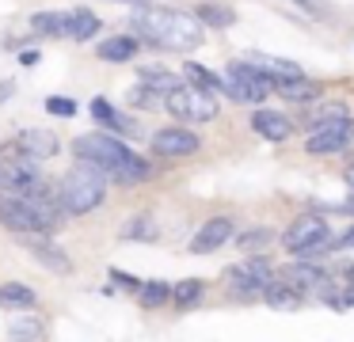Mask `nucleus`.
<instances>
[{"mask_svg":"<svg viewBox=\"0 0 354 342\" xmlns=\"http://www.w3.org/2000/svg\"><path fill=\"white\" fill-rule=\"evenodd\" d=\"M138 46L141 38L138 35H118V38H107V42H100V57L103 61H115V65H122V61H133L138 57Z\"/></svg>","mask_w":354,"mask_h":342,"instance_id":"obj_13","label":"nucleus"},{"mask_svg":"<svg viewBox=\"0 0 354 342\" xmlns=\"http://www.w3.org/2000/svg\"><path fill=\"white\" fill-rule=\"evenodd\" d=\"M95 30H100V19H95V12H88V8H77V12H69V38H73V42H88Z\"/></svg>","mask_w":354,"mask_h":342,"instance_id":"obj_19","label":"nucleus"},{"mask_svg":"<svg viewBox=\"0 0 354 342\" xmlns=\"http://www.w3.org/2000/svg\"><path fill=\"white\" fill-rule=\"evenodd\" d=\"M8 95H12V84H8V80H0V103H4Z\"/></svg>","mask_w":354,"mask_h":342,"instance_id":"obj_32","label":"nucleus"},{"mask_svg":"<svg viewBox=\"0 0 354 342\" xmlns=\"http://www.w3.org/2000/svg\"><path fill=\"white\" fill-rule=\"evenodd\" d=\"M149 175H153V164H149V160H141V156H130V164L118 171V179H122V182H145Z\"/></svg>","mask_w":354,"mask_h":342,"instance_id":"obj_26","label":"nucleus"},{"mask_svg":"<svg viewBox=\"0 0 354 342\" xmlns=\"http://www.w3.org/2000/svg\"><path fill=\"white\" fill-rule=\"evenodd\" d=\"M122 240H156V220L153 217H133L122 225Z\"/></svg>","mask_w":354,"mask_h":342,"instance_id":"obj_23","label":"nucleus"},{"mask_svg":"<svg viewBox=\"0 0 354 342\" xmlns=\"http://www.w3.org/2000/svg\"><path fill=\"white\" fill-rule=\"evenodd\" d=\"M229 281H232V289H236V293H267V285H270V263L263 255L244 258V263H236L229 270Z\"/></svg>","mask_w":354,"mask_h":342,"instance_id":"obj_8","label":"nucleus"},{"mask_svg":"<svg viewBox=\"0 0 354 342\" xmlns=\"http://www.w3.org/2000/svg\"><path fill=\"white\" fill-rule=\"evenodd\" d=\"M351 141H354V122L351 118H343V122H320V126L308 129L305 149L313 152V156H331V152H343Z\"/></svg>","mask_w":354,"mask_h":342,"instance_id":"obj_6","label":"nucleus"},{"mask_svg":"<svg viewBox=\"0 0 354 342\" xmlns=\"http://www.w3.org/2000/svg\"><path fill=\"white\" fill-rule=\"evenodd\" d=\"M274 91H278V95H286V99H293V103H308V99L320 95V84L308 80V76H293V80H278Z\"/></svg>","mask_w":354,"mask_h":342,"instance_id":"obj_16","label":"nucleus"},{"mask_svg":"<svg viewBox=\"0 0 354 342\" xmlns=\"http://www.w3.org/2000/svg\"><path fill=\"white\" fill-rule=\"evenodd\" d=\"M263 301H267L270 308H278V312H293L301 304V289L290 285V281H270L267 293H263Z\"/></svg>","mask_w":354,"mask_h":342,"instance_id":"obj_15","label":"nucleus"},{"mask_svg":"<svg viewBox=\"0 0 354 342\" xmlns=\"http://www.w3.org/2000/svg\"><path fill=\"white\" fill-rule=\"evenodd\" d=\"M16 149L24 152L27 160H35V164H39V160L54 156L62 144H57V137L50 133V129H24V133H19V141H16Z\"/></svg>","mask_w":354,"mask_h":342,"instance_id":"obj_11","label":"nucleus"},{"mask_svg":"<svg viewBox=\"0 0 354 342\" xmlns=\"http://www.w3.org/2000/svg\"><path fill=\"white\" fill-rule=\"evenodd\" d=\"M138 38L153 42L156 50H194L202 42V19L187 12H164V8H138L133 12Z\"/></svg>","mask_w":354,"mask_h":342,"instance_id":"obj_1","label":"nucleus"},{"mask_svg":"<svg viewBox=\"0 0 354 342\" xmlns=\"http://www.w3.org/2000/svg\"><path fill=\"white\" fill-rule=\"evenodd\" d=\"M202 293H206V281H179L176 285V293H171V301L179 304V308H191V304H198L202 301Z\"/></svg>","mask_w":354,"mask_h":342,"instance_id":"obj_21","label":"nucleus"},{"mask_svg":"<svg viewBox=\"0 0 354 342\" xmlns=\"http://www.w3.org/2000/svg\"><path fill=\"white\" fill-rule=\"evenodd\" d=\"M92 114H95V122L100 126H111V129H126V118H118V111L107 103V99H95L92 103Z\"/></svg>","mask_w":354,"mask_h":342,"instance_id":"obj_25","label":"nucleus"},{"mask_svg":"<svg viewBox=\"0 0 354 342\" xmlns=\"http://www.w3.org/2000/svg\"><path fill=\"white\" fill-rule=\"evenodd\" d=\"M252 129L263 137V141H286L293 129V122L286 118L282 111H267V106H259V111H252Z\"/></svg>","mask_w":354,"mask_h":342,"instance_id":"obj_12","label":"nucleus"},{"mask_svg":"<svg viewBox=\"0 0 354 342\" xmlns=\"http://www.w3.org/2000/svg\"><path fill=\"white\" fill-rule=\"evenodd\" d=\"M346 187H354V167H346Z\"/></svg>","mask_w":354,"mask_h":342,"instance_id":"obj_33","label":"nucleus"},{"mask_svg":"<svg viewBox=\"0 0 354 342\" xmlns=\"http://www.w3.org/2000/svg\"><path fill=\"white\" fill-rule=\"evenodd\" d=\"M31 251L42 258V263L50 266V270H57V274H69V258H65V251L62 247H54L50 240H42V243H31Z\"/></svg>","mask_w":354,"mask_h":342,"instance_id":"obj_20","label":"nucleus"},{"mask_svg":"<svg viewBox=\"0 0 354 342\" xmlns=\"http://www.w3.org/2000/svg\"><path fill=\"white\" fill-rule=\"evenodd\" d=\"M183 76H187V80H191L194 84V88H221V76H214V73H209V68H202V65H194V61H191V65H187L183 68Z\"/></svg>","mask_w":354,"mask_h":342,"instance_id":"obj_27","label":"nucleus"},{"mask_svg":"<svg viewBox=\"0 0 354 342\" xmlns=\"http://www.w3.org/2000/svg\"><path fill=\"white\" fill-rule=\"evenodd\" d=\"M35 289L24 285V281H8V285H0V308H35Z\"/></svg>","mask_w":354,"mask_h":342,"instance_id":"obj_18","label":"nucleus"},{"mask_svg":"<svg viewBox=\"0 0 354 342\" xmlns=\"http://www.w3.org/2000/svg\"><path fill=\"white\" fill-rule=\"evenodd\" d=\"M267 240H270V228H248V236H240V243H244L248 251H252V247H263Z\"/></svg>","mask_w":354,"mask_h":342,"instance_id":"obj_30","label":"nucleus"},{"mask_svg":"<svg viewBox=\"0 0 354 342\" xmlns=\"http://www.w3.org/2000/svg\"><path fill=\"white\" fill-rule=\"evenodd\" d=\"M252 61L255 68H259L267 80H293V76H301V68L293 65V61H282V57H267V53H252Z\"/></svg>","mask_w":354,"mask_h":342,"instance_id":"obj_14","label":"nucleus"},{"mask_svg":"<svg viewBox=\"0 0 354 342\" xmlns=\"http://www.w3.org/2000/svg\"><path fill=\"white\" fill-rule=\"evenodd\" d=\"M164 106H168V114H176L179 122H214L217 118V99L209 95L206 88H194V84L176 88L164 99Z\"/></svg>","mask_w":354,"mask_h":342,"instance_id":"obj_5","label":"nucleus"},{"mask_svg":"<svg viewBox=\"0 0 354 342\" xmlns=\"http://www.w3.org/2000/svg\"><path fill=\"white\" fill-rule=\"evenodd\" d=\"M194 15H198V19H206L209 27H229V23L236 19V15H232L229 8H221V4H198V12H194Z\"/></svg>","mask_w":354,"mask_h":342,"instance_id":"obj_24","label":"nucleus"},{"mask_svg":"<svg viewBox=\"0 0 354 342\" xmlns=\"http://www.w3.org/2000/svg\"><path fill=\"white\" fill-rule=\"evenodd\" d=\"M331 240H335V236H331L328 220H324L316 209L301 213V217L282 232V247L293 251V255H316V251H328Z\"/></svg>","mask_w":354,"mask_h":342,"instance_id":"obj_3","label":"nucleus"},{"mask_svg":"<svg viewBox=\"0 0 354 342\" xmlns=\"http://www.w3.org/2000/svg\"><path fill=\"white\" fill-rule=\"evenodd\" d=\"M46 111L57 114V118H73V114H77V103H73V99H65V95H50L46 99Z\"/></svg>","mask_w":354,"mask_h":342,"instance_id":"obj_29","label":"nucleus"},{"mask_svg":"<svg viewBox=\"0 0 354 342\" xmlns=\"http://www.w3.org/2000/svg\"><path fill=\"white\" fill-rule=\"evenodd\" d=\"M171 293H176V285H164V281H145V285H141V304H145V308H160L164 301H171Z\"/></svg>","mask_w":354,"mask_h":342,"instance_id":"obj_22","label":"nucleus"},{"mask_svg":"<svg viewBox=\"0 0 354 342\" xmlns=\"http://www.w3.org/2000/svg\"><path fill=\"white\" fill-rule=\"evenodd\" d=\"M73 152H77L80 160H88V164H100L103 171H122V167L130 164V156H133V152L126 149L118 137H111V133H88V137H80V141L73 144Z\"/></svg>","mask_w":354,"mask_h":342,"instance_id":"obj_4","label":"nucleus"},{"mask_svg":"<svg viewBox=\"0 0 354 342\" xmlns=\"http://www.w3.org/2000/svg\"><path fill=\"white\" fill-rule=\"evenodd\" d=\"M0 225L12 228V232H19V236H42V240L50 236L46 228L39 225V217L31 213V205H27L24 194H4L0 198Z\"/></svg>","mask_w":354,"mask_h":342,"instance_id":"obj_7","label":"nucleus"},{"mask_svg":"<svg viewBox=\"0 0 354 342\" xmlns=\"http://www.w3.org/2000/svg\"><path fill=\"white\" fill-rule=\"evenodd\" d=\"M331 247H335V251H346V247H354V228H346L343 236H335V240H331Z\"/></svg>","mask_w":354,"mask_h":342,"instance_id":"obj_31","label":"nucleus"},{"mask_svg":"<svg viewBox=\"0 0 354 342\" xmlns=\"http://www.w3.org/2000/svg\"><path fill=\"white\" fill-rule=\"evenodd\" d=\"M39 334H42V319H19L16 327H8L12 342H35Z\"/></svg>","mask_w":354,"mask_h":342,"instance_id":"obj_28","label":"nucleus"},{"mask_svg":"<svg viewBox=\"0 0 354 342\" xmlns=\"http://www.w3.org/2000/svg\"><path fill=\"white\" fill-rule=\"evenodd\" d=\"M31 27L50 38H69V12H39L31 15Z\"/></svg>","mask_w":354,"mask_h":342,"instance_id":"obj_17","label":"nucleus"},{"mask_svg":"<svg viewBox=\"0 0 354 342\" xmlns=\"http://www.w3.org/2000/svg\"><path fill=\"white\" fill-rule=\"evenodd\" d=\"M103 194H107V171H103L100 164L80 160V167H73V171L62 179V194H57V202H62L65 213L80 217V213H92L95 205L103 202Z\"/></svg>","mask_w":354,"mask_h":342,"instance_id":"obj_2","label":"nucleus"},{"mask_svg":"<svg viewBox=\"0 0 354 342\" xmlns=\"http://www.w3.org/2000/svg\"><path fill=\"white\" fill-rule=\"evenodd\" d=\"M202 149V141L183 126H168V129H156L153 133V152L156 156H168V160H179V156H194Z\"/></svg>","mask_w":354,"mask_h":342,"instance_id":"obj_9","label":"nucleus"},{"mask_svg":"<svg viewBox=\"0 0 354 342\" xmlns=\"http://www.w3.org/2000/svg\"><path fill=\"white\" fill-rule=\"evenodd\" d=\"M229 240H232V220L229 217H214V220H206V225L194 232L191 251H194V255H209V251L225 247Z\"/></svg>","mask_w":354,"mask_h":342,"instance_id":"obj_10","label":"nucleus"}]
</instances>
